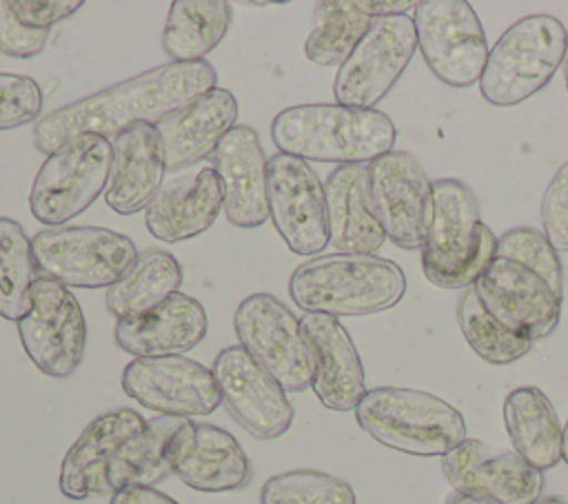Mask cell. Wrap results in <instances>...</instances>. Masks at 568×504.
I'll list each match as a JSON object with an SVG mask.
<instances>
[{
    "instance_id": "cell-44",
    "label": "cell",
    "mask_w": 568,
    "mask_h": 504,
    "mask_svg": "<svg viewBox=\"0 0 568 504\" xmlns=\"http://www.w3.org/2000/svg\"><path fill=\"white\" fill-rule=\"evenodd\" d=\"M561 460L568 464V420H566L564 431H561Z\"/></svg>"
},
{
    "instance_id": "cell-33",
    "label": "cell",
    "mask_w": 568,
    "mask_h": 504,
    "mask_svg": "<svg viewBox=\"0 0 568 504\" xmlns=\"http://www.w3.org/2000/svg\"><path fill=\"white\" fill-rule=\"evenodd\" d=\"M31 238L22 224L0 215V317L18 322L31 306L36 282Z\"/></svg>"
},
{
    "instance_id": "cell-9",
    "label": "cell",
    "mask_w": 568,
    "mask_h": 504,
    "mask_svg": "<svg viewBox=\"0 0 568 504\" xmlns=\"http://www.w3.org/2000/svg\"><path fill=\"white\" fill-rule=\"evenodd\" d=\"M240 346L286 391L313 384V355L300 320L271 293L246 295L233 315Z\"/></svg>"
},
{
    "instance_id": "cell-45",
    "label": "cell",
    "mask_w": 568,
    "mask_h": 504,
    "mask_svg": "<svg viewBox=\"0 0 568 504\" xmlns=\"http://www.w3.org/2000/svg\"><path fill=\"white\" fill-rule=\"evenodd\" d=\"M535 504H568V500H564L559 495H546V497H539Z\"/></svg>"
},
{
    "instance_id": "cell-21",
    "label": "cell",
    "mask_w": 568,
    "mask_h": 504,
    "mask_svg": "<svg viewBox=\"0 0 568 504\" xmlns=\"http://www.w3.org/2000/svg\"><path fill=\"white\" fill-rule=\"evenodd\" d=\"M266 162L262 140L248 124H237L213 153V169L224 189V215L237 229H257L268 220Z\"/></svg>"
},
{
    "instance_id": "cell-24",
    "label": "cell",
    "mask_w": 568,
    "mask_h": 504,
    "mask_svg": "<svg viewBox=\"0 0 568 504\" xmlns=\"http://www.w3.org/2000/svg\"><path fill=\"white\" fill-rule=\"evenodd\" d=\"M164 147L166 171L189 169L213 155L220 142L237 127V100L215 87L155 124Z\"/></svg>"
},
{
    "instance_id": "cell-16",
    "label": "cell",
    "mask_w": 568,
    "mask_h": 504,
    "mask_svg": "<svg viewBox=\"0 0 568 504\" xmlns=\"http://www.w3.org/2000/svg\"><path fill=\"white\" fill-rule=\"evenodd\" d=\"M222 404L257 440L282 437L295 417L286 391L240 346H224L211 366Z\"/></svg>"
},
{
    "instance_id": "cell-8",
    "label": "cell",
    "mask_w": 568,
    "mask_h": 504,
    "mask_svg": "<svg viewBox=\"0 0 568 504\" xmlns=\"http://www.w3.org/2000/svg\"><path fill=\"white\" fill-rule=\"evenodd\" d=\"M38 278L67 289H109L138 258L129 235L106 226H49L31 238Z\"/></svg>"
},
{
    "instance_id": "cell-36",
    "label": "cell",
    "mask_w": 568,
    "mask_h": 504,
    "mask_svg": "<svg viewBox=\"0 0 568 504\" xmlns=\"http://www.w3.org/2000/svg\"><path fill=\"white\" fill-rule=\"evenodd\" d=\"M495 255L537 271L552 286V291L564 298V264L559 260V251L548 242L544 231L532 226L508 229L497 238Z\"/></svg>"
},
{
    "instance_id": "cell-12",
    "label": "cell",
    "mask_w": 568,
    "mask_h": 504,
    "mask_svg": "<svg viewBox=\"0 0 568 504\" xmlns=\"http://www.w3.org/2000/svg\"><path fill=\"white\" fill-rule=\"evenodd\" d=\"M417 51V33L408 13L375 18L353 53L337 67L333 95L337 104L375 109L393 89Z\"/></svg>"
},
{
    "instance_id": "cell-22",
    "label": "cell",
    "mask_w": 568,
    "mask_h": 504,
    "mask_svg": "<svg viewBox=\"0 0 568 504\" xmlns=\"http://www.w3.org/2000/svg\"><path fill=\"white\" fill-rule=\"evenodd\" d=\"M300 324L313 355V393L331 411H353L366 395V380L348 331L322 313H304Z\"/></svg>"
},
{
    "instance_id": "cell-29",
    "label": "cell",
    "mask_w": 568,
    "mask_h": 504,
    "mask_svg": "<svg viewBox=\"0 0 568 504\" xmlns=\"http://www.w3.org/2000/svg\"><path fill=\"white\" fill-rule=\"evenodd\" d=\"M184 282L182 264L166 249H146L138 253L122 278L106 289V309L115 320L144 313L180 293Z\"/></svg>"
},
{
    "instance_id": "cell-2",
    "label": "cell",
    "mask_w": 568,
    "mask_h": 504,
    "mask_svg": "<svg viewBox=\"0 0 568 504\" xmlns=\"http://www.w3.org/2000/svg\"><path fill=\"white\" fill-rule=\"evenodd\" d=\"M271 140L280 153L306 162L371 164L393 151L397 129L379 109L313 102L282 109L271 122Z\"/></svg>"
},
{
    "instance_id": "cell-46",
    "label": "cell",
    "mask_w": 568,
    "mask_h": 504,
    "mask_svg": "<svg viewBox=\"0 0 568 504\" xmlns=\"http://www.w3.org/2000/svg\"><path fill=\"white\" fill-rule=\"evenodd\" d=\"M564 80H566V91H568V33H566V51H564Z\"/></svg>"
},
{
    "instance_id": "cell-30",
    "label": "cell",
    "mask_w": 568,
    "mask_h": 504,
    "mask_svg": "<svg viewBox=\"0 0 568 504\" xmlns=\"http://www.w3.org/2000/svg\"><path fill=\"white\" fill-rule=\"evenodd\" d=\"M233 7L224 0H175L169 7L162 49L173 62H200L224 40Z\"/></svg>"
},
{
    "instance_id": "cell-19",
    "label": "cell",
    "mask_w": 568,
    "mask_h": 504,
    "mask_svg": "<svg viewBox=\"0 0 568 504\" xmlns=\"http://www.w3.org/2000/svg\"><path fill=\"white\" fill-rule=\"evenodd\" d=\"M442 471L453 491L479 493L501 504H535L544 491V473L515 451H493L466 437L442 457Z\"/></svg>"
},
{
    "instance_id": "cell-39",
    "label": "cell",
    "mask_w": 568,
    "mask_h": 504,
    "mask_svg": "<svg viewBox=\"0 0 568 504\" xmlns=\"http://www.w3.org/2000/svg\"><path fill=\"white\" fill-rule=\"evenodd\" d=\"M49 40V29H33L22 24L11 0H0V51L11 58H33L44 51Z\"/></svg>"
},
{
    "instance_id": "cell-1",
    "label": "cell",
    "mask_w": 568,
    "mask_h": 504,
    "mask_svg": "<svg viewBox=\"0 0 568 504\" xmlns=\"http://www.w3.org/2000/svg\"><path fill=\"white\" fill-rule=\"evenodd\" d=\"M215 82L217 71L206 60L160 64L40 118L33 127L36 149L49 155L84 133L111 140L135 122L158 124L215 89Z\"/></svg>"
},
{
    "instance_id": "cell-34",
    "label": "cell",
    "mask_w": 568,
    "mask_h": 504,
    "mask_svg": "<svg viewBox=\"0 0 568 504\" xmlns=\"http://www.w3.org/2000/svg\"><path fill=\"white\" fill-rule=\"evenodd\" d=\"M457 324L475 355L495 366L513 364L532 349L530 340L506 331L486 313L473 286L464 289L457 302Z\"/></svg>"
},
{
    "instance_id": "cell-37",
    "label": "cell",
    "mask_w": 568,
    "mask_h": 504,
    "mask_svg": "<svg viewBox=\"0 0 568 504\" xmlns=\"http://www.w3.org/2000/svg\"><path fill=\"white\" fill-rule=\"evenodd\" d=\"M42 102V89L31 75L0 73V131L38 122Z\"/></svg>"
},
{
    "instance_id": "cell-15",
    "label": "cell",
    "mask_w": 568,
    "mask_h": 504,
    "mask_svg": "<svg viewBox=\"0 0 568 504\" xmlns=\"http://www.w3.org/2000/svg\"><path fill=\"white\" fill-rule=\"evenodd\" d=\"M120 382L140 406L169 417H202L222 404L213 371L186 355L133 357Z\"/></svg>"
},
{
    "instance_id": "cell-23",
    "label": "cell",
    "mask_w": 568,
    "mask_h": 504,
    "mask_svg": "<svg viewBox=\"0 0 568 504\" xmlns=\"http://www.w3.org/2000/svg\"><path fill=\"white\" fill-rule=\"evenodd\" d=\"M209 331V317L200 300L186 293H173L162 304L115 320L113 340L133 357L184 355L195 349Z\"/></svg>"
},
{
    "instance_id": "cell-28",
    "label": "cell",
    "mask_w": 568,
    "mask_h": 504,
    "mask_svg": "<svg viewBox=\"0 0 568 504\" xmlns=\"http://www.w3.org/2000/svg\"><path fill=\"white\" fill-rule=\"evenodd\" d=\"M504 424L510 444L537 471L555 468L561 460V422L555 406L537 386H519L504 400Z\"/></svg>"
},
{
    "instance_id": "cell-26",
    "label": "cell",
    "mask_w": 568,
    "mask_h": 504,
    "mask_svg": "<svg viewBox=\"0 0 568 504\" xmlns=\"http://www.w3.org/2000/svg\"><path fill=\"white\" fill-rule=\"evenodd\" d=\"M222 209V180L213 167H204L191 182L171 180L162 184L144 209V224L160 242H184L209 231Z\"/></svg>"
},
{
    "instance_id": "cell-32",
    "label": "cell",
    "mask_w": 568,
    "mask_h": 504,
    "mask_svg": "<svg viewBox=\"0 0 568 504\" xmlns=\"http://www.w3.org/2000/svg\"><path fill=\"white\" fill-rule=\"evenodd\" d=\"M373 18L355 2L324 0L313 7V27L304 42V53L313 64L339 67L371 29Z\"/></svg>"
},
{
    "instance_id": "cell-27",
    "label": "cell",
    "mask_w": 568,
    "mask_h": 504,
    "mask_svg": "<svg viewBox=\"0 0 568 504\" xmlns=\"http://www.w3.org/2000/svg\"><path fill=\"white\" fill-rule=\"evenodd\" d=\"M328 244L337 253L375 255L386 242L379 226L371 193L368 164H342L333 169L324 182Z\"/></svg>"
},
{
    "instance_id": "cell-6",
    "label": "cell",
    "mask_w": 568,
    "mask_h": 504,
    "mask_svg": "<svg viewBox=\"0 0 568 504\" xmlns=\"http://www.w3.org/2000/svg\"><path fill=\"white\" fill-rule=\"evenodd\" d=\"M568 29L548 13L510 24L488 51L479 78L481 98L493 107H515L541 91L564 62Z\"/></svg>"
},
{
    "instance_id": "cell-7",
    "label": "cell",
    "mask_w": 568,
    "mask_h": 504,
    "mask_svg": "<svg viewBox=\"0 0 568 504\" xmlns=\"http://www.w3.org/2000/svg\"><path fill=\"white\" fill-rule=\"evenodd\" d=\"M111 160V140L95 133L60 144L44 158L31 182V215L42 224L62 226L87 211L106 191Z\"/></svg>"
},
{
    "instance_id": "cell-13",
    "label": "cell",
    "mask_w": 568,
    "mask_h": 504,
    "mask_svg": "<svg viewBox=\"0 0 568 504\" xmlns=\"http://www.w3.org/2000/svg\"><path fill=\"white\" fill-rule=\"evenodd\" d=\"M268 218L284 244L313 258L328 244L326 195L313 167L295 155L273 153L266 162Z\"/></svg>"
},
{
    "instance_id": "cell-38",
    "label": "cell",
    "mask_w": 568,
    "mask_h": 504,
    "mask_svg": "<svg viewBox=\"0 0 568 504\" xmlns=\"http://www.w3.org/2000/svg\"><path fill=\"white\" fill-rule=\"evenodd\" d=\"M541 226L548 242L568 253V162L555 171L544 191Z\"/></svg>"
},
{
    "instance_id": "cell-10",
    "label": "cell",
    "mask_w": 568,
    "mask_h": 504,
    "mask_svg": "<svg viewBox=\"0 0 568 504\" xmlns=\"http://www.w3.org/2000/svg\"><path fill=\"white\" fill-rule=\"evenodd\" d=\"M413 24L417 49L439 82L457 89L479 82L488 42L479 16L466 0L415 2Z\"/></svg>"
},
{
    "instance_id": "cell-20",
    "label": "cell",
    "mask_w": 568,
    "mask_h": 504,
    "mask_svg": "<svg viewBox=\"0 0 568 504\" xmlns=\"http://www.w3.org/2000/svg\"><path fill=\"white\" fill-rule=\"evenodd\" d=\"M144 424L146 420L129 406L93 417L60 462V493L73 502L106 495L104 480L115 455Z\"/></svg>"
},
{
    "instance_id": "cell-25",
    "label": "cell",
    "mask_w": 568,
    "mask_h": 504,
    "mask_svg": "<svg viewBox=\"0 0 568 504\" xmlns=\"http://www.w3.org/2000/svg\"><path fill=\"white\" fill-rule=\"evenodd\" d=\"M111 175L104 202L120 215H131L149 206L164 184V147L155 124L135 122L113 140Z\"/></svg>"
},
{
    "instance_id": "cell-5",
    "label": "cell",
    "mask_w": 568,
    "mask_h": 504,
    "mask_svg": "<svg viewBox=\"0 0 568 504\" xmlns=\"http://www.w3.org/2000/svg\"><path fill=\"white\" fill-rule=\"evenodd\" d=\"M355 420L375 442L406 455L444 457L466 440L464 415L417 389L375 386L355 406Z\"/></svg>"
},
{
    "instance_id": "cell-31",
    "label": "cell",
    "mask_w": 568,
    "mask_h": 504,
    "mask_svg": "<svg viewBox=\"0 0 568 504\" xmlns=\"http://www.w3.org/2000/svg\"><path fill=\"white\" fill-rule=\"evenodd\" d=\"M184 420L155 415L146 420L144 429L138 431L115 455L104 488L113 495L126 486H155L171 473L169 444Z\"/></svg>"
},
{
    "instance_id": "cell-42",
    "label": "cell",
    "mask_w": 568,
    "mask_h": 504,
    "mask_svg": "<svg viewBox=\"0 0 568 504\" xmlns=\"http://www.w3.org/2000/svg\"><path fill=\"white\" fill-rule=\"evenodd\" d=\"M366 16H371L373 20L375 18H388V16H402V13H406L408 9H415V2H410V0H402V2H388V0H384V2H379V0H359V2H355Z\"/></svg>"
},
{
    "instance_id": "cell-11",
    "label": "cell",
    "mask_w": 568,
    "mask_h": 504,
    "mask_svg": "<svg viewBox=\"0 0 568 504\" xmlns=\"http://www.w3.org/2000/svg\"><path fill=\"white\" fill-rule=\"evenodd\" d=\"M16 324L22 349L40 373L64 380L78 371L87 349V320L71 289L36 278L31 306Z\"/></svg>"
},
{
    "instance_id": "cell-4",
    "label": "cell",
    "mask_w": 568,
    "mask_h": 504,
    "mask_svg": "<svg viewBox=\"0 0 568 504\" xmlns=\"http://www.w3.org/2000/svg\"><path fill=\"white\" fill-rule=\"evenodd\" d=\"M404 293L402 266L379 255H315L297 264L288 278V295L297 309L331 317L382 313Z\"/></svg>"
},
{
    "instance_id": "cell-43",
    "label": "cell",
    "mask_w": 568,
    "mask_h": 504,
    "mask_svg": "<svg viewBox=\"0 0 568 504\" xmlns=\"http://www.w3.org/2000/svg\"><path fill=\"white\" fill-rule=\"evenodd\" d=\"M444 504H501L495 497L479 495V493H462V491H450L444 497Z\"/></svg>"
},
{
    "instance_id": "cell-3",
    "label": "cell",
    "mask_w": 568,
    "mask_h": 504,
    "mask_svg": "<svg viewBox=\"0 0 568 504\" xmlns=\"http://www.w3.org/2000/svg\"><path fill=\"white\" fill-rule=\"evenodd\" d=\"M497 251L495 233L481 222L479 200L457 178L430 184L426 209L422 271L439 289H468Z\"/></svg>"
},
{
    "instance_id": "cell-14",
    "label": "cell",
    "mask_w": 568,
    "mask_h": 504,
    "mask_svg": "<svg viewBox=\"0 0 568 504\" xmlns=\"http://www.w3.org/2000/svg\"><path fill=\"white\" fill-rule=\"evenodd\" d=\"M479 304L506 331L530 342L548 337L561 315V298L532 269L493 258L473 284Z\"/></svg>"
},
{
    "instance_id": "cell-35",
    "label": "cell",
    "mask_w": 568,
    "mask_h": 504,
    "mask_svg": "<svg viewBox=\"0 0 568 504\" xmlns=\"http://www.w3.org/2000/svg\"><path fill=\"white\" fill-rule=\"evenodd\" d=\"M260 504H357L353 486L331 473L297 468L268 477Z\"/></svg>"
},
{
    "instance_id": "cell-17",
    "label": "cell",
    "mask_w": 568,
    "mask_h": 504,
    "mask_svg": "<svg viewBox=\"0 0 568 504\" xmlns=\"http://www.w3.org/2000/svg\"><path fill=\"white\" fill-rule=\"evenodd\" d=\"M430 184L422 164L406 151H388L368 164L371 204L395 246L422 249Z\"/></svg>"
},
{
    "instance_id": "cell-18",
    "label": "cell",
    "mask_w": 568,
    "mask_h": 504,
    "mask_svg": "<svg viewBox=\"0 0 568 504\" xmlns=\"http://www.w3.org/2000/svg\"><path fill=\"white\" fill-rule=\"evenodd\" d=\"M171 473L202 493H226L251 482V460L222 426L184 420L169 444Z\"/></svg>"
},
{
    "instance_id": "cell-41",
    "label": "cell",
    "mask_w": 568,
    "mask_h": 504,
    "mask_svg": "<svg viewBox=\"0 0 568 504\" xmlns=\"http://www.w3.org/2000/svg\"><path fill=\"white\" fill-rule=\"evenodd\" d=\"M109 504H178L171 495L155 486H126L111 495Z\"/></svg>"
},
{
    "instance_id": "cell-40",
    "label": "cell",
    "mask_w": 568,
    "mask_h": 504,
    "mask_svg": "<svg viewBox=\"0 0 568 504\" xmlns=\"http://www.w3.org/2000/svg\"><path fill=\"white\" fill-rule=\"evenodd\" d=\"M82 0H11L16 18L33 29H51L55 22L82 9Z\"/></svg>"
}]
</instances>
